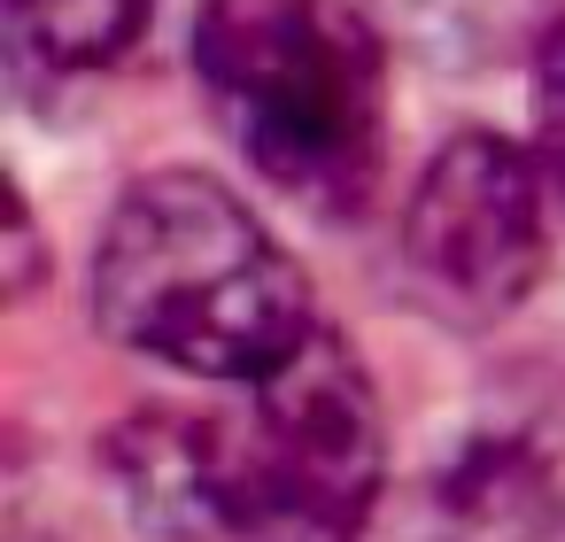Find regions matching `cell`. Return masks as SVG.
Here are the masks:
<instances>
[{
	"instance_id": "6da1fadb",
	"label": "cell",
	"mask_w": 565,
	"mask_h": 542,
	"mask_svg": "<svg viewBox=\"0 0 565 542\" xmlns=\"http://www.w3.org/2000/svg\"><path fill=\"white\" fill-rule=\"evenodd\" d=\"M94 318L186 380L256 387L326 326L279 233L202 171H148L94 241Z\"/></svg>"
},
{
	"instance_id": "7a4b0ae2",
	"label": "cell",
	"mask_w": 565,
	"mask_h": 542,
	"mask_svg": "<svg viewBox=\"0 0 565 542\" xmlns=\"http://www.w3.org/2000/svg\"><path fill=\"white\" fill-rule=\"evenodd\" d=\"M194 71L248 171L326 217H349L380 179L387 55L341 0H210Z\"/></svg>"
},
{
	"instance_id": "3957f363",
	"label": "cell",
	"mask_w": 565,
	"mask_h": 542,
	"mask_svg": "<svg viewBox=\"0 0 565 542\" xmlns=\"http://www.w3.org/2000/svg\"><path fill=\"white\" fill-rule=\"evenodd\" d=\"M210 418L217 542H364L387 496V418L372 372L333 326Z\"/></svg>"
},
{
	"instance_id": "277c9868",
	"label": "cell",
	"mask_w": 565,
	"mask_h": 542,
	"mask_svg": "<svg viewBox=\"0 0 565 542\" xmlns=\"http://www.w3.org/2000/svg\"><path fill=\"white\" fill-rule=\"evenodd\" d=\"M395 256H403V287L434 318L449 326L511 318L534 295L542 256H550L542 156L488 125H465L457 140H441L403 202Z\"/></svg>"
},
{
	"instance_id": "5b68a950",
	"label": "cell",
	"mask_w": 565,
	"mask_h": 542,
	"mask_svg": "<svg viewBox=\"0 0 565 542\" xmlns=\"http://www.w3.org/2000/svg\"><path fill=\"white\" fill-rule=\"evenodd\" d=\"M557 519V480L519 434H465L403 488L380 496L364 542H542Z\"/></svg>"
},
{
	"instance_id": "8992f818",
	"label": "cell",
	"mask_w": 565,
	"mask_h": 542,
	"mask_svg": "<svg viewBox=\"0 0 565 542\" xmlns=\"http://www.w3.org/2000/svg\"><path fill=\"white\" fill-rule=\"evenodd\" d=\"M109 488L156 542H217V418L148 403L102 434Z\"/></svg>"
},
{
	"instance_id": "52a82bcc",
	"label": "cell",
	"mask_w": 565,
	"mask_h": 542,
	"mask_svg": "<svg viewBox=\"0 0 565 542\" xmlns=\"http://www.w3.org/2000/svg\"><path fill=\"white\" fill-rule=\"evenodd\" d=\"M163 0H9L17 78H102L117 71Z\"/></svg>"
},
{
	"instance_id": "ba28073f",
	"label": "cell",
	"mask_w": 565,
	"mask_h": 542,
	"mask_svg": "<svg viewBox=\"0 0 565 542\" xmlns=\"http://www.w3.org/2000/svg\"><path fill=\"white\" fill-rule=\"evenodd\" d=\"M534 156H542L550 194L565 202V24L534 55Z\"/></svg>"
}]
</instances>
